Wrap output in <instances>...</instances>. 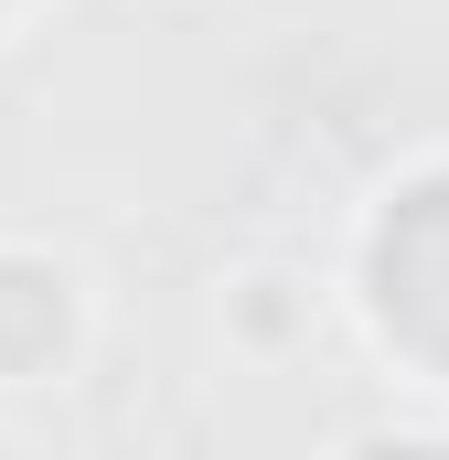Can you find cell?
I'll return each instance as SVG.
<instances>
[{
  "mask_svg": "<svg viewBox=\"0 0 449 460\" xmlns=\"http://www.w3.org/2000/svg\"><path fill=\"white\" fill-rule=\"evenodd\" d=\"M374 279H385V322H396L418 353L449 364V182H428V193L385 226Z\"/></svg>",
  "mask_w": 449,
  "mask_h": 460,
  "instance_id": "1",
  "label": "cell"
},
{
  "mask_svg": "<svg viewBox=\"0 0 449 460\" xmlns=\"http://www.w3.org/2000/svg\"><path fill=\"white\" fill-rule=\"evenodd\" d=\"M54 343H65V289H54L43 268L0 257V375H32V364H54Z\"/></svg>",
  "mask_w": 449,
  "mask_h": 460,
  "instance_id": "2",
  "label": "cell"
}]
</instances>
